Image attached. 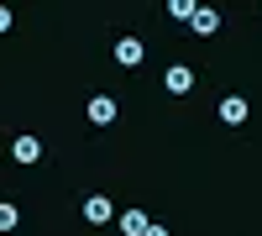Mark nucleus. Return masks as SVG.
Masks as SVG:
<instances>
[{
	"mask_svg": "<svg viewBox=\"0 0 262 236\" xmlns=\"http://www.w3.org/2000/svg\"><path fill=\"white\" fill-rule=\"evenodd\" d=\"M247 116H252V105H247L242 95H226V100H221V121H226V126H242Z\"/></svg>",
	"mask_w": 262,
	"mask_h": 236,
	"instance_id": "obj_3",
	"label": "nucleus"
},
{
	"mask_svg": "<svg viewBox=\"0 0 262 236\" xmlns=\"http://www.w3.org/2000/svg\"><path fill=\"white\" fill-rule=\"evenodd\" d=\"M116 226H121V236H142L152 221H147V210H121V221H116Z\"/></svg>",
	"mask_w": 262,
	"mask_h": 236,
	"instance_id": "obj_8",
	"label": "nucleus"
},
{
	"mask_svg": "<svg viewBox=\"0 0 262 236\" xmlns=\"http://www.w3.org/2000/svg\"><path fill=\"white\" fill-rule=\"evenodd\" d=\"M84 116H90L95 126H111V121H116V100H111V95H95V100H90V111H84Z\"/></svg>",
	"mask_w": 262,
	"mask_h": 236,
	"instance_id": "obj_5",
	"label": "nucleus"
},
{
	"mask_svg": "<svg viewBox=\"0 0 262 236\" xmlns=\"http://www.w3.org/2000/svg\"><path fill=\"white\" fill-rule=\"evenodd\" d=\"M11 158H16V163H37V158H42V142H37V137H16V142H11Z\"/></svg>",
	"mask_w": 262,
	"mask_h": 236,
	"instance_id": "obj_7",
	"label": "nucleus"
},
{
	"mask_svg": "<svg viewBox=\"0 0 262 236\" xmlns=\"http://www.w3.org/2000/svg\"><path fill=\"white\" fill-rule=\"evenodd\" d=\"M16 221H21V216H16V205L0 200V231H16Z\"/></svg>",
	"mask_w": 262,
	"mask_h": 236,
	"instance_id": "obj_9",
	"label": "nucleus"
},
{
	"mask_svg": "<svg viewBox=\"0 0 262 236\" xmlns=\"http://www.w3.org/2000/svg\"><path fill=\"white\" fill-rule=\"evenodd\" d=\"M142 236H168V226H147V231H142Z\"/></svg>",
	"mask_w": 262,
	"mask_h": 236,
	"instance_id": "obj_12",
	"label": "nucleus"
},
{
	"mask_svg": "<svg viewBox=\"0 0 262 236\" xmlns=\"http://www.w3.org/2000/svg\"><path fill=\"white\" fill-rule=\"evenodd\" d=\"M163 84H168V95H189V90H194V69H184V63H173Z\"/></svg>",
	"mask_w": 262,
	"mask_h": 236,
	"instance_id": "obj_4",
	"label": "nucleus"
},
{
	"mask_svg": "<svg viewBox=\"0 0 262 236\" xmlns=\"http://www.w3.org/2000/svg\"><path fill=\"white\" fill-rule=\"evenodd\" d=\"M116 63H121V69H137V63H142V42L137 37H121L116 42Z\"/></svg>",
	"mask_w": 262,
	"mask_h": 236,
	"instance_id": "obj_6",
	"label": "nucleus"
},
{
	"mask_svg": "<svg viewBox=\"0 0 262 236\" xmlns=\"http://www.w3.org/2000/svg\"><path fill=\"white\" fill-rule=\"evenodd\" d=\"M168 16H173V21H189V16H194V0H173Z\"/></svg>",
	"mask_w": 262,
	"mask_h": 236,
	"instance_id": "obj_10",
	"label": "nucleus"
},
{
	"mask_svg": "<svg viewBox=\"0 0 262 236\" xmlns=\"http://www.w3.org/2000/svg\"><path fill=\"white\" fill-rule=\"evenodd\" d=\"M0 32H11V11L6 6H0Z\"/></svg>",
	"mask_w": 262,
	"mask_h": 236,
	"instance_id": "obj_11",
	"label": "nucleus"
},
{
	"mask_svg": "<svg viewBox=\"0 0 262 236\" xmlns=\"http://www.w3.org/2000/svg\"><path fill=\"white\" fill-rule=\"evenodd\" d=\"M189 27L200 32V37H215V32H221V11H210V6H194V16H189Z\"/></svg>",
	"mask_w": 262,
	"mask_h": 236,
	"instance_id": "obj_2",
	"label": "nucleus"
},
{
	"mask_svg": "<svg viewBox=\"0 0 262 236\" xmlns=\"http://www.w3.org/2000/svg\"><path fill=\"white\" fill-rule=\"evenodd\" d=\"M84 221H90V226H111L116 221V205L105 195H90V200H84Z\"/></svg>",
	"mask_w": 262,
	"mask_h": 236,
	"instance_id": "obj_1",
	"label": "nucleus"
}]
</instances>
